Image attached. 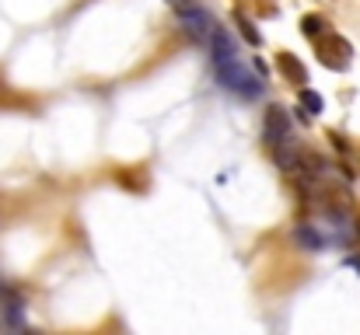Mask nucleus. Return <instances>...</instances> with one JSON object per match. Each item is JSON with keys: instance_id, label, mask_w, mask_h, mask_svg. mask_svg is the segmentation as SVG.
<instances>
[{"instance_id": "obj_1", "label": "nucleus", "mask_w": 360, "mask_h": 335, "mask_svg": "<svg viewBox=\"0 0 360 335\" xmlns=\"http://www.w3.org/2000/svg\"><path fill=\"white\" fill-rule=\"evenodd\" d=\"M214 70H217V77L224 81V88H231V91H238L245 98H255V95H262V84L241 67L238 56H231V60H214Z\"/></svg>"}, {"instance_id": "obj_2", "label": "nucleus", "mask_w": 360, "mask_h": 335, "mask_svg": "<svg viewBox=\"0 0 360 335\" xmlns=\"http://www.w3.org/2000/svg\"><path fill=\"white\" fill-rule=\"evenodd\" d=\"M175 11H179L182 28H186L196 42H207V46H210V39H214V21H210V14H207L203 7L186 4V0H175Z\"/></svg>"}, {"instance_id": "obj_3", "label": "nucleus", "mask_w": 360, "mask_h": 335, "mask_svg": "<svg viewBox=\"0 0 360 335\" xmlns=\"http://www.w3.org/2000/svg\"><path fill=\"white\" fill-rule=\"evenodd\" d=\"M287 133H290V122H287V112L283 109H273L266 112V122H262V136H266V143H283L287 140Z\"/></svg>"}, {"instance_id": "obj_4", "label": "nucleus", "mask_w": 360, "mask_h": 335, "mask_svg": "<svg viewBox=\"0 0 360 335\" xmlns=\"http://www.w3.org/2000/svg\"><path fill=\"white\" fill-rule=\"evenodd\" d=\"M294 241H297L301 248H308V251H319V248H326V237H322L315 227H297V230H294Z\"/></svg>"}, {"instance_id": "obj_5", "label": "nucleus", "mask_w": 360, "mask_h": 335, "mask_svg": "<svg viewBox=\"0 0 360 335\" xmlns=\"http://www.w3.org/2000/svg\"><path fill=\"white\" fill-rule=\"evenodd\" d=\"M280 70H283V74H290L297 84H304V67H301L290 53H283V56H280Z\"/></svg>"}, {"instance_id": "obj_6", "label": "nucleus", "mask_w": 360, "mask_h": 335, "mask_svg": "<svg viewBox=\"0 0 360 335\" xmlns=\"http://www.w3.org/2000/svg\"><path fill=\"white\" fill-rule=\"evenodd\" d=\"M301 105H304L308 115H319L326 102H322V95H315V91H301Z\"/></svg>"}, {"instance_id": "obj_7", "label": "nucleus", "mask_w": 360, "mask_h": 335, "mask_svg": "<svg viewBox=\"0 0 360 335\" xmlns=\"http://www.w3.org/2000/svg\"><path fill=\"white\" fill-rule=\"evenodd\" d=\"M235 18H238V25H241V35H245V39H248V42H252V46H259V32H255V28H252V21H248V18H245V14H235Z\"/></svg>"}, {"instance_id": "obj_8", "label": "nucleus", "mask_w": 360, "mask_h": 335, "mask_svg": "<svg viewBox=\"0 0 360 335\" xmlns=\"http://www.w3.org/2000/svg\"><path fill=\"white\" fill-rule=\"evenodd\" d=\"M319 32H322V21H319V18H304V35H308V39H315Z\"/></svg>"}, {"instance_id": "obj_9", "label": "nucleus", "mask_w": 360, "mask_h": 335, "mask_svg": "<svg viewBox=\"0 0 360 335\" xmlns=\"http://www.w3.org/2000/svg\"><path fill=\"white\" fill-rule=\"evenodd\" d=\"M0 301H4V283H0Z\"/></svg>"}]
</instances>
